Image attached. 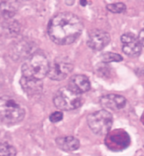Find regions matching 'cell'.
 Wrapping results in <instances>:
<instances>
[{"instance_id":"1","label":"cell","mask_w":144,"mask_h":156,"mask_svg":"<svg viewBox=\"0 0 144 156\" xmlns=\"http://www.w3.org/2000/svg\"><path fill=\"white\" fill-rule=\"evenodd\" d=\"M83 29V21L78 15L62 12L51 18L47 26V33L56 44L69 45L80 37Z\"/></svg>"},{"instance_id":"2","label":"cell","mask_w":144,"mask_h":156,"mask_svg":"<svg viewBox=\"0 0 144 156\" xmlns=\"http://www.w3.org/2000/svg\"><path fill=\"white\" fill-rule=\"evenodd\" d=\"M49 61L47 56L41 51H36L25 59L21 68L22 76L34 79L37 80H42L49 70Z\"/></svg>"},{"instance_id":"3","label":"cell","mask_w":144,"mask_h":156,"mask_svg":"<svg viewBox=\"0 0 144 156\" xmlns=\"http://www.w3.org/2000/svg\"><path fill=\"white\" fill-rule=\"evenodd\" d=\"M25 111L15 99L4 95L0 97V121L8 125L20 122L24 119Z\"/></svg>"},{"instance_id":"4","label":"cell","mask_w":144,"mask_h":156,"mask_svg":"<svg viewBox=\"0 0 144 156\" xmlns=\"http://www.w3.org/2000/svg\"><path fill=\"white\" fill-rule=\"evenodd\" d=\"M55 106L61 111H72L78 109L83 104L81 94L68 86L60 88L53 97Z\"/></svg>"},{"instance_id":"5","label":"cell","mask_w":144,"mask_h":156,"mask_svg":"<svg viewBox=\"0 0 144 156\" xmlns=\"http://www.w3.org/2000/svg\"><path fill=\"white\" fill-rule=\"evenodd\" d=\"M87 122L95 134H107L113 124V116L108 111L100 110L90 114L87 117Z\"/></svg>"},{"instance_id":"6","label":"cell","mask_w":144,"mask_h":156,"mask_svg":"<svg viewBox=\"0 0 144 156\" xmlns=\"http://www.w3.org/2000/svg\"><path fill=\"white\" fill-rule=\"evenodd\" d=\"M73 69L72 63L67 58H57L49 66L47 77L52 80H63Z\"/></svg>"},{"instance_id":"7","label":"cell","mask_w":144,"mask_h":156,"mask_svg":"<svg viewBox=\"0 0 144 156\" xmlns=\"http://www.w3.org/2000/svg\"><path fill=\"white\" fill-rule=\"evenodd\" d=\"M122 43V51L129 57H137L141 54L142 45L138 37L133 33L127 32L121 37Z\"/></svg>"},{"instance_id":"8","label":"cell","mask_w":144,"mask_h":156,"mask_svg":"<svg viewBox=\"0 0 144 156\" xmlns=\"http://www.w3.org/2000/svg\"><path fill=\"white\" fill-rule=\"evenodd\" d=\"M111 41V37L106 31L94 29L90 30L88 37V46L94 51H100L106 47Z\"/></svg>"},{"instance_id":"9","label":"cell","mask_w":144,"mask_h":156,"mask_svg":"<svg viewBox=\"0 0 144 156\" xmlns=\"http://www.w3.org/2000/svg\"><path fill=\"white\" fill-rule=\"evenodd\" d=\"M100 105L106 109L120 110L126 105V99L120 94H109L104 95L100 98Z\"/></svg>"},{"instance_id":"10","label":"cell","mask_w":144,"mask_h":156,"mask_svg":"<svg viewBox=\"0 0 144 156\" xmlns=\"http://www.w3.org/2000/svg\"><path fill=\"white\" fill-rule=\"evenodd\" d=\"M20 85L25 94L29 96H36L42 92L43 83L42 80H37L34 79H28L23 77L20 79Z\"/></svg>"},{"instance_id":"11","label":"cell","mask_w":144,"mask_h":156,"mask_svg":"<svg viewBox=\"0 0 144 156\" xmlns=\"http://www.w3.org/2000/svg\"><path fill=\"white\" fill-rule=\"evenodd\" d=\"M68 87L79 94L85 93L91 88V83L89 78L83 74H75L70 78Z\"/></svg>"},{"instance_id":"12","label":"cell","mask_w":144,"mask_h":156,"mask_svg":"<svg viewBox=\"0 0 144 156\" xmlns=\"http://www.w3.org/2000/svg\"><path fill=\"white\" fill-rule=\"evenodd\" d=\"M56 144L59 149L66 152H72L79 148L80 143L78 138L72 136L59 137L56 139Z\"/></svg>"},{"instance_id":"13","label":"cell","mask_w":144,"mask_h":156,"mask_svg":"<svg viewBox=\"0 0 144 156\" xmlns=\"http://www.w3.org/2000/svg\"><path fill=\"white\" fill-rule=\"evenodd\" d=\"M16 2L0 1V17L4 19H11L15 15L17 10Z\"/></svg>"},{"instance_id":"14","label":"cell","mask_w":144,"mask_h":156,"mask_svg":"<svg viewBox=\"0 0 144 156\" xmlns=\"http://www.w3.org/2000/svg\"><path fill=\"white\" fill-rule=\"evenodd\" d=\"M0 156H16V149L9 144H0Z\"/></svg>"},{"instance_id":"15","label":"cell","mask_w":144,"mask_h":156,"mask_svg":"<svg viewBox=\"0 0 144 156\" xmlns=\"http://www.w3.org/2000/svg\"><path fill=\"white\" fill-rule=\"evenodd\" d=\"M101 59L104 62H121L123 60V58L120 54H116L114 52H106L102 55Z\"/></svg>"},{"instance_id":"16","label":"cell","mask_w":144,"mask_h":156,"mask_svg":"<svg viewBox=\"0 0 144 156\" xmlns=\"http://www.w3.org/2000/svg\"><path fill=\"white\" fill-rule=\"evenodd\" d=\"M107 9H108L110 12H112V13H115V14H117V13H121L123 11L126 10V5L123 4V3H115V4H108L107 5Z\"/></svg>"},{"instance_id":"17","label":"cell","mask_w":144,"mask_h":156,"mask_svg":"<svg viewBox=\"0 0 144 156\" xmlns=\"http://www.w3.org/2000/svg\"><path fill=\"white\" fill-rule=\"evenodd\" d=\"M63 118V114L61 112H52L49 116V119L51 122H58Z\"/></svg>"},{"instance_id":"18","label":"cell","mask_w":144,"mask_h":156,"mask_svg":"<svg viewBox=\"0 0 144 156\" xmlns=\"http://www.w3.org/2000/svg\"><path fill=\"white\" fill-rule=\"evenodd\" d=\"M138 39L140 41V43L142 45V47H144V29H142L139 33L138 36Z\"/></svg>"},{"instance_id":"19","label":"cell","mask_w":144,"mask_h":156,"mask_svg":"<svg viewBox=\"0 0 144 156\" xmlns=\"http://www.w3.org/2000/svg\"><path fill=\"white\" fill-rule=\"evenodd\" d=\"M87 4H88V1H83V0L80 1V4H81L82 6H86Z\"/></svg>"},{"instance_id":"20","label":"cell","mask_w":144,"mask_h":156,"mask_svg":"<svg viewBox=\"0 0 144 156\" xmlns=\"http://www.w3.org/2000/svg\"><path fill=\"white\" fill-rule=\"evenodd\" d=\"M0 80H1V79H0Z\"/></svg>"}]
</instances>
